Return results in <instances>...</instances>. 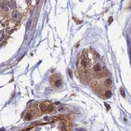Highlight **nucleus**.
I'll use <instances>...</instances> for the list:
<instances>
[{"instance_id":"nucleus-1","label":"nucleus","mask_w":131,"mask_h":131,"mask_svg":"<svg viewBox=\"0 0 131 131\" xmlns=\"http://www.w3.org/2000/svg\"><path fill=\"white\" fill-rule=\"evenodd\" d=\"M53 80L52 84L55 88H59V87H61V86L62 85V80H61V79L56 77V79H54V80Z\"/></svg>"},{"instance_id":"nucleus-2","label":"nucleus","mask_w":131,"mask_h":131,"mask_svg":"<svg viewBox=\"0 0 131 131\" xmlns=\"http://www.w3.org/2000/svg\"><path fill=\"white\" fill-rule=\"evenodd\" d=\"M104 95H105V97L106 98H110V97L112 96V92L109 90H107V91H106L104 93Z\"/></svg>"},{"instance_id":"nucleus-3","label":"nucleus","mask_w":131,"mask_h":131,"mask_svg":"<svg viewBox=\"0 0 131 131\" xmlns=\"http://www.w3.org/2000/svg\"><path fill=\"white\" fill-rule=\"evenodd\" d=\"M105 84L106 87H110L112 85V80L110 78H108L105 80Z\"/></svg>"},{"instance_id":"nucleus-4","label":"nucleus","mask_w":131,"mask_h":131,"mask_svg":"<svg viewBox=\"0 0 131 131\" xmlns=\"http://www.w3.org/2000/svg\"><path fill=\"white\" fill-rule=\"evenodd\" d=\"M94 69L95 72L101 71H102V66H101L99 64H96L94 67Z\"/></svg>"},{"instance_id":"nucleus-5","label":"nucleus","mask_w":131,"mask_h":131,"mask_svg":"<svg viewBox=\"0 0 131 131\" xmlns=\"http://www.w3.org/2000/svg\"><path fill=\"white\" fill-rule=\"evenodd\" d=\"M40 109L42 112H47V106L45 104H42L40 105Z\"/></svg>"},{"instance_id":"nucleus-6","label":"nucleus","mask_w":131,"mask_h":131,"mask_svg":"<svg viewBox=\"0 0 131 131\" xmlns=\"http://www.w3.org/2000/svg\"><path fill=\"white\" fill-rule=\"evenodd\" d=\"M32 118V114H31L30 113H27L26 115H25V119L27 121H29V120H30Z\"/></svg>"},{"instance_id":"nucleus-7","label":"nucleus","mask_w":131,"mask_h":131,"mask_svg":"<svg viewBox=\"0 0 131 131\" xmlns=\"http://www.w3.org/2000/svg\"><path fill=\"white\" fill-rule=\"evenodd\" d=\"M120 92H121V94L122 96H123L124 97H125V91H124V89H123L122 88H120Z\"/></svg>"},{"instance_id":"nucleus-8","label":"nucleus","mask_w":131,"mask_h":131,"mask_svg":"<svg viewBox=\"0 0 131 131\" xmlns=\"http://www.w3.org/2000/svg\"><path fill=\"white\" fill-rule=\"evenodd\" d=\"M69 76L71 77V78H73V75H72L71 69H69Z\"/></svg>"},{"instance_id":"nucleus-9","label":"nucleus","mask_w":131,"mask_h":131,"mask_svg":"<svg viewBox=\"0 0 131 131\" xmlns=\"http://www.w3.org/2000/svg\"><path fill=\"white\" fill-rule=\"evenodd\" d=\"M105 106H106V108H107L108 109H109L110 108V106H109V105H108L107 104V103H105Z\"/></svg>"}]
</instances>
